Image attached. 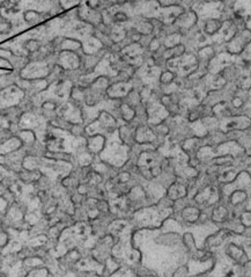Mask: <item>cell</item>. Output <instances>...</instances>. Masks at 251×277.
Wrapping results in <instances>:
<instances>
[{"label":"cell","instance_id":"5b68a950","mask_svg":"<svg viewBox=\"0 0 251 277\" xmlns=\"http://www.w3.org/2000/svg\"><path fill=\"white\" fill-rule=\"evenodd\" d=\"M113 19L117 21V22H124L127 20V16H126L124 13H117V14L113 16Z\"/></svg>","mask_w":251,"mask_h":277},{"label":"cell","instance_id":"6da1fadb","mask_svg":"<svg viewBox=\"0 0 251 277\" xmlns=\"http://www.w3.org/2000/svg\"><path fill=\"white\" fill-rule=\"evenodd\" d=\"M228 253L233 259H235V260L238 261L240 263H241V256H245V254L242 252V249H240V248L237 247V246H235V245H230V246H229Z\"/></svg>","mask_w":251,"mask_h":277},{"label":"cell","instance_id":"3957f363","mask_svg":"<svg viewBox=\"0 0 251 277\" xmlns=\"http://www.w3.org/2000/svg\"><path fill=\"white\" fill-rule=\"evenodd\" d=\"M221 27V22L218 20H211L206 23L205 26V31L207 34H214L216 30H219V28Z\"/></svg>","mask_w":251,"mask_h":277},{"label":"cell","instance_id":"7a4b0ae2","mask_svg":"<svg viewBox=\"0 0 251 277\" xmlns=\"http://www.w3.org/2000/svg\"><path fill=\"white\" fill-rule=\"evenodd\" d=\"M185 193H186L185 189L182 187V186H179V184H174V186L169 189V196L171 198H174L175 194H177L176 195V200L179 198V197H182V196H184Z\"/></svg>","mask_w":251,"mask_h":277},{"label":"cell","instance_id":"277c9868","mask_svg":"<svg viewBox=\"0 0 251 277\" xmlns=\"http://www.w3.org/2000/svg\"><path fill=\"white\" fill-rule=\"evenodd\" d=\"M27 49H28V51H30V52H34V51H36L37 49H38V43H37L36 41H34V39H30V41H28V43H27Z\"/></svg>","mask_w":251,"mask_h":277}]
</instances>
